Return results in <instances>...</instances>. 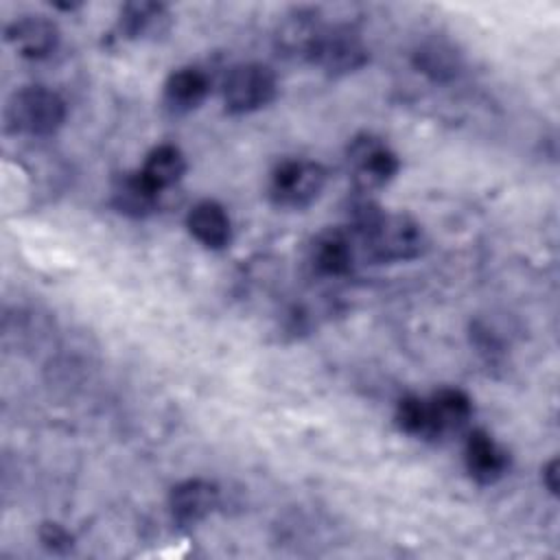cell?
<instances>
[{
    "instance_id": "11",
    "label": "cell",
    "mask_w": 560,
    "mask_h": 560,
    "mask_svg": "<svg viewBox=\"0 0 560 560\" xmlns=\"http://www.w3.org/2000/svg\"><path fill=\"white\" fill-rule=\"evenodd\" d=\"M464 462L468 475L479 483H494L508 470V453L486 431L468 433Z\"/></svg>"
},
{
    "instance_id": "2",
    "label": "cell",
    "mask_w": 560,
    "mask_h": 560,
    "mask_svg": "<svg viewBox=\"0 0 560 560\" xmlns=\"http://www.w3.org/2000/svg\"><path fill=\"white\" fill-rule=\"evenodd\" d=\"M63 120V98L44 85H26L13 92L4 107V122L11 133L42 138L55 133Z\"/></svg>"
},
{
    "instance_id": "9",
    "label": "cell",
    "mask_w": 560,
    "mask_h": 560,
    "mask_svg": "<svg viewBox=\"0 0 560 560\" xmlns=\"http://www.w3.org/2000/svg\"><path fill=\"white\" fill-rule=\"evenodd\" d=\"M219 503V488L208 479H186L171 490L168 508L179 525H197Z\"/></svg>"
},
{
    "instance_id": "19",
    "label": "cell",
    "mask_w": 560,
    "mask_h": 560,
    "mask_svg": "<svg viewBox=\"0 0 560 560\" xmlns=\"http://www.w3.org/2000/svg\"><path fill=\"white\" fill-rule=\"evenodd\" d=\"M398 427L416 438H427V400L420 396H405L396 407Z\"/></svg>"
},
{
    "instance_id": "16",
    "label": "cell",
    "mask_w": 560,
    "mask_h": 560,
    "mask_svg": "<svg viewBox=\"0 0 560 560\" xmlns=\"http://www.w3.org/2000/svg\"><path fill=\"white\" fill-rule=\"evenodd\" d=\"M186 171V160L182 155V151L173 144H160L155 147L147 160L144 166L140 168V175L144 177V182L155 188L158 192L177 184L182 179Z\"/></svg>"
},
{
    "instance_id": "3",
    "label": "cell",
    "mask_w": 560,
    "mask_h": 560,
    "mask_svg": "<svg viewBox=\"0 0 560 560\" xmlns=\"http://www.w3.org/2000/svg\"><path fill=\"white\" fill-rule=\"evenodd\" d=\"M326 186V171L313 160H284L269 179V197L282 208H304L313 203Z\"/></svg>"
},
{
    "instance_id": "10",
    "label": "cell",
    "mask_w": 560,
    "mask_h": 560,
    "mask_svg": "<svg viewBox=\"0 0 560 560\" xmlns=\"http://www.w3.org/2000/svg\"><path fill=\"white\" fill-rule=\"evenodd\" d=\"M352 258H354L352 241H350L348 232H343L339 228L319 232L313 238L311 249H308L311 267L319 276H326V278H341V276L350 273Z\"/></svg>"
},
{
    "instance_id": "20",
    "label": "cell",
    "mask_w": 560,
    "mask_h": 560,
    "mask_svg": "<svg viewBox=\"0 0 560 560\" xmlns=\"http://www.w3.org/2000/svg\"><path fill=\"white\" fill-rule=\"evenodd\" d=\"M39 540L55 553H66L72 547V536L59 523H44L39 529Z\"/></svg>"
},
{
    "instance_id": "14",
    "label": "cell",
    "mask_w": 560,
    "mask_h": 560,
    "mask_svg": "<svg viewBox=\"0 0 560 560\" xmlns=\"http://www.w3.org/2000/svg\"><path fill=\"white\" fill-rule=\"evenodd\" d=\"M210 92V81L199 68H179L164 83V103L173 114L197 109Z\"/></svg>"
},
{
    "instance_id": "17",
    "label": "cell",
    "mask_w": 560,
    "mask_h": 560,
    "mask_svg": "<svg viewBox=\"0 0 560 560\" xmlns=\"http://www.w3.org/2000/svg\"><path fill=\"white\" fill-rule=\"evenodd\" d=\"M158 190L151 188L144 177L138 173L125 175L118 179L114 186V203L120 212L131 214V217H144L155 208L158 201Z\"/></svg>"
},
{
    "instance_id": "13",
    "label": "cell",
    "mask_w": 560,
    "mask_h": 560,
    "mask_svg": "<svg viewBox=\"0 0 560 560\" xmlns=\"http://www.w3.org/2000/svg\"><path fill=\"white\" fill-rule=\"evenodd\" d=\"M324 24L319 15L311 9H295L289 15H284L282 24L278 26V46L293 57L308 59Z\"/></svg>"
},
{
    "instance_id": "8",
    "label": "cell",
    "mask_w": 560,
    "mask_h": 560,
    "mask_svg": "<svg viewBox=\"0 0 560 560\" xmlns=\"http://www.w3.org/2000/svg\"><path fill=\"white\" fill-rule=\"evenodd\" d=\"M7 42L26 59H44L59 44V28L44 15H24L7 26Z\"/></svg>"
},
{
    "instance_id": "1",
    "label": "cell",
    "mask_w": 560,
    "mask_h": 560,
    "mask_svg": "<svg viewBox=\"0 0 560 560\" xmlns=\"http://www.w3.org/2000/svg\"><path fill=\"white\" fill-rule=\"evenodd\" d=\"M352 230L374 260H411L424 249L422 228L407 214L385 212L370 201H361L350 212Z\"/></svg>"
},
{
    "instance_id": "7",
    "label": "cell",
    "mask_w": 560,
    "mask_h": 560,
    "mask_svg": "<svg viewBox=\"0 0 560 560\" xmlns=\"http://www.w3.org/2000/svg\"><path fill=\"white\" fill-rule=\"evenodd\" d=\"M472 416V402L462 389L444 387L427 400V438L438 440L462 431Z\"/></svg>"
},
{
    "instance_id": "6",
    "label": "cell",
    "mask_w": 560,
    "mask_h": 560,
    "mask_svg": "<svg viewBox=\"0 0 560 560\" xmlns=\"http://www.w3.org/2000/svg\"><path fill=\"white\" fill-rule=\"evenodd\" d=\"M308 61L328 74H348L368 63V48L359 33L350 26L324 24Z\"/></svg>"
},
{
    "instance_id": "15",
    "label": "cell",
    "mask_w": 560,
    "mask_h": 560,
    "mask_svg": "<svg viewBox=\"0 0 560 560\" xmlns=\"http://www.w3.org/2000/svg\"><path fill=\"white\" fill-rule=\"evenodd\" d=\"M171 22V13L164 4L158 2H127L118 15V28L129 39L155 37L166 31Z\"/></svg>"
},
{
    "instance_id": "5",
    "label": "cell",
    "mask_w": 560,
    "mask_h": 560,
    "mask_svg": "<svg viewBox=\"0 0 560 560\" xmlns=\"http://www.w3.org/2000/svg\"><path fill=\"white\" fill-rule=\"evenodd\" d=\"M276 96V77L262 63L234 66L223 83V103L230 114H249Z\"/></svg>"
},
{
    "instance_id": "18",
    "label": "cell",
    "mask_w": 560,
    "mask_h": 560,
    "mask_svg": "<svg viewBox=\"0 0 560 560\" xmlns=\"http://www.w3.org/2000/svg\"><path fill=\"white\" fill-rule=\"evenodd\" d=\"M416 66L435 81H446L455 77L459 68V57L453 46L444 42H427L416 52Z\"/></svg>"
},
{
    "instance_id": "21",
    "label": "cell",
    "mask_w": 560,
    "mask_h": 560,
    "mask_svg": "<svg viewBox=\"0 0 560 560\" xmlns=\"http://www.w3.org/2000/svg\"><path fill=\"white\" fill-rule=\"evenodd\" d=\"M542 479H545V486L556 494V492H558V462H556V459H551V462L545 466Z\"/></svg>"
},
{
    "instance_id": "4",
    "label": "cell",
    "mask_w": 560,
    "mask_h": 560,
    "mask_svg": "<svg viewBox=\"0 0 560 560\" xmlns=\"http://www.w3.org/2000/svg\"><path fill=\"white\" fill-rule=\"evenodd\" d=\"M348 171L363 192L385 186L398 173L396 153L376 136L361 133L346 149Z\"/></svg>"
},
{
    "instance_id": "12",
    "label": "cell",
    "mask_w": 560,
    "mask_h": 560,
    "mask_svg": "<svg viewBox=\"0 0 560 560\" xmlns=\"http://www.w3.org/2000/svg\"><path fill=\"white\" fill-rule=\"evenodd\" d=\"M188 232L210 249H221L230 243L232 223L225 208L212 199H203L195 203L186 217Z\"/></svg>"
}]
</instances>
